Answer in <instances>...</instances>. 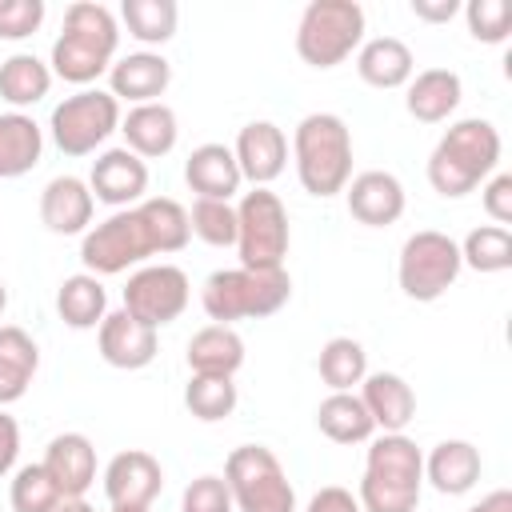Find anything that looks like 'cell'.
<instances>
[{"label": "cell", "instance_id": "cell-1", "mask_svg": "<svg viewBox=\"0 0 512 512\" xmlns=\"http://www.w3.org/2000/svg\"><path fill=\"white\" fill-rule=\"evenodd\" d=\"M120 48V20L112 16V8L96 4V0H76L64 8V28L52 40V76L88 88L92 80H100Z\"/></svg>", "mask_w": 512, "mask_h": 512}, {"label": "cell", "instance_id": "cell-2", "mask_svg": "<svg viewBox=\"0 0 512 512\" xmlns=\"http://www.w3.org/2000/svg\"><path fill=\"white\" fill-rule=\"evenodd\" d=\"M424 488V452L404 432H380L368 444L364 476H360V508L364 512H416Z\"/></svg>", "mask_w": 512, "mask_h": 512}, {"label": "cell", "instance_id": "cell-3", "mask_svg": "<svg viewBox=\"0 0 512 512\" xmlns=\"http://www.w3.org/2000/svg\"><path fill=\"white\" fill-rule=\"evenodd\" d=\"M500 164V132L492 120H480V116H468V120H456L432 148L428 156V184L456 200V196H468L472 188H480Z\"/></svg>", "mask_w": 512, "mask_h": 512}, {"label": "cell", "instance_id": "cell-4", "mask_svg": "<svg viewBox=\"0 0 512 512\" xmlns=\"http://www.w3.org/2000/svg\"><path fill=\"white\" fill-rule=\"evenodd\" d=\"M292 160L300 188L312 196H336L352 180V132L336 112H308L292 132Z\"/></svg>", "mask_w": 512, "mask_h": 512}, {"label": "cell", "instance_id": "cell-5", "mask_svg": "<svg viewBox=\"0 0 512 512\" xmlns=\"http://www.w3.org/2000/svg\"><path fill=\"white\" fill-rule=\"evenodd\" d=\"M292 276L284 268H220L204 280L200 304L212 324H236V320H260L288 304Z\"/></svg>", "mask_w": 512, "mask_h": 512}, {"label": "cell", "instance_id": "cell-6", "mask_svg": "<svg viewBox=\"0 0 512 512\" xmlns=\"http://www.w3.org/2000/svg\"><path fill=\"white\" fill-rule=\"evenodd\" d=\"M224 484L236 512H296V488L264 444H240L224 460Z\"/></svg>", "mask_w": 512, "mask_h": 512}, {"label": "cell", "instance_id": "cell-7", "mask_svg": "<svg viewBox=\"0 0 512 512\" xmlns=\"http://www.w3.org/2000/svg\"><path fill=\"white\" fill-rule=\"evenodd\" d=\"M364 44V8L356 0H312L296 24V52L312 68H336Z\"/></svg>", "mask_w": 512, "mask_h": 512}, {"label": "cell", "instance_id": "cell-8", "mask_svg": "<svg viewBox=\"0 0 512 512\" xmlns=\"http://www.w3.org/2000/svg\"><path fill=\"white\" fill-rule=\"evenodd\" d=\"M292 244L288 208L272 188L240 192L236 204V256L240 268H284Z\"/></svg>", "mask_w": 512, "mask_h": 512}, {"label": "cell", "instance_id": "cell-9", "mask_svg": "<svg viewBox=\"0 0 512 512\" xmlns=\"http://www.w3.org/2000/svg\"><path fill=\"white\" fill-rule=\"evenodd\" d=\"M148 256H156V240L140 204L112 212L108 220L88 228L80 240V260H84V272L92 276H120L132 264H144Z\"/></svg>", "mask_w": 512, "mask_h": 512}, {"label": "cell", "instance_id": "cell-10", "mask_svg": "<svg viewBox=\"0 0 512 512\" xmlns=\"http://www.w3.org/2000/svg\"><path fill=\"white\" fill-rule=\"evenodd\" d=\"M464 260H460V244L448 236V232H436V228H420L404 240L400 248V264H396V280H400V292L408 300H420V304H432L440 300L456 276H460Z\"/></svg>", "mask_w": 512, "mask_h": 512}, {"label": "cell", "instance_id": "cell-11", "mask_svg": "<svg viewBox=\"0 0 512 512\" xmlns=\"http://www.w3.org/2000/svg\"><path fill=\"white\" fill-rule=\"evenodd\" d=\"M48 132L64 156H88L112 132H120V100L104 88H80L52 108Z\"/></svg>", "mask_w": 512, "mask_h": 512}, {"label": "cell", "instance_id": "cell-12", "mask_svg": "<svg viewBox=\"0 0 512 512\" xmlns=\"http://www.w3.org/2000/svg\"><path fill=\"white\" fill-rule=\"evenodd\" d=\"M188 296H192V284H188L184 268L144 264L124 284V312L148 328H164V324L180 320V312L188 308Z\"/></svg>", "mask_w": 512, "mask_h": 512}, {"label": "cell", "instance_id": "cell-13", "mask_svg": "<svg viewBox=\"0 0 512 512\" xmlns=\"http://www.w3.org/2000/svg\"><path fill=\"white\" fill-rule=\"evenodd\" d=\"M88 188H92V200L108 204V208H136L148 192V164L128 152V148H108L92 160V172H88Z\"/></svg>", "mask_w": 512, "mask_h": 512}, {"label": "cell", "instance_id": "cell-14", "mask_svg": "<svg viewBox=\"0 0 512 512\" xmlns=\"http://www.w3.org/2000/svg\"><path fill=\"white\" fill-rule=\"evenodd\" d=\"M164 492V468L152 452L128 448L116 452L104 468V496L108 504H132V508H152V500Z\"/></svg>", "mask_w": 512, "mask_h": 512}, {"label": "cell", "instance_id": "cell-15", "mask_svg": "<svg viewBox=\"0 0 512 512\" xmlns=\"http://www.w3.org/2000/svg\"><path fill=\"white\" fill-rule=\"evenodd\" d=\"M232 156L240 164V176L252 188H268L288 164V136L272 120H252V124L240 128V136L232 144Z\"/></svg>", "mask_w": 512, "mask_h": 512}, {"label": "cell", "instance_id": "cell-16", "mask_svg": "<svg viewBox=\"0 0 512 512\" xmlns=\"http://www.w3.org/2000/svg\"><path fill=\"white\" fill-rule=\"evenodd\" d=\"M96 344H100V356L104 364L112 368H124V372H136V368H148L160 352V336L156 328L140 324L136 316H128L124 308L108 312L96 328Z\"/></svg>", "mask_w": 512, "mask_h": 512}, {"label": "cell", "instance_id": "cell-17", "mask_svg": "<svg viewBox=\"0 0 512 512\" xmlns=\"http://www.w3.org/2000/svg\"><path fill=\"white\" fill-rule=\"evenodd\" d=\"M344 196H348L352 220H360L368 228H388V224H396L404 216V184L392 172L368 168V172L348 180Z\"/></svg>", "mask_w": 512, "mask_h": 512}, {"label": "cell", "instance_id": "cell-18", "mask_svg": "<svg viewBox=\"0 0 512 512\" xmlns=\"http://www.w3.org/2000/svg\"><path fill=\"white\" fill-rule=\"evenodd\" d=\"M40 464L48 468V476L56 480L64 500H76V496H84L96 484V448H92V440L84 432L52 436Z\"/></svg>", "mask_w": 512, "mask_h": 512}, {"label": "cell", "instance_id": "cell-19", "mask_svg": "<svg viewBox=\"0 0 512 512\" xmlns=\"http://www.w3.org/2000/svg\"><path fill=\"white\" fill-rule=\"evenodd\" d=\"M172 64L160 52H128L108 68V92L128 104H152L168 92Z\"/></svg>", "mask_w": 512, "mask_h": 512}, {"label": "cell", "instance_id": "cell-20", "mask_svg": "<svg viewBox=\"0 0 512 512\" xmlns=\"http://www.w3.org/2000/svg\"><path fill=\"white\" fill-rule=\"evenodd\" d=\"M120 132L128 152H136L140 160H160L176 148L180 120L164 100H152V104H132L128 116H120Z\"/></svg>", "mask_w": 512, "mask_h": 512}, {"label": "cell", "instance_id": "cell-21", "mask_svg": "<svg viewBox=\"0 0 512 512\" xmlns=\"http://www.w3.org/2000/svg\"><path fill=\"white\" fill-rule=\"evenodd\" d=\"M92 212H96V200H92L88 180H80V176H52L40 192V220L56 236L88 232Z\"/></svg>", "mask_w": 512, "mask_h": 512}, {"label": "cell", "instance_id": "cell-22", "mask_svg": "<svg viewBox=\"0 0 512 512\" xmlns=\"http://www.w3.org/2000/svg\"><path fill=\"white\" fill-rule=\"evenodd\" d=\"M184 180H188V188H192L200 200H232V196L240 192V184H244L232 148H228V144H216V140L188 152V160H184Z\"/></svg>", "mask_w": 512, "mask_h": 512}, {"label": "cell", "instance_id": "cell-23", "mask_svg": "<svg viewBox=\"0 0 512 512\" xmlns=\"http://www.w3.org/2000/svg\"><path fill=\"white\" fill-rule=\"evenodd\" d=\"M356 396H360V404L368 408V416L380 432H404L408 420L416 416V392L396 372H368L360 380Z\"/></svg>", "mask_w": 512, "mask_h": 512}, {"label": "cell", "instance_id": "cell-24", "mask_svg": "<svg viewBox=\"0 0 512 512\" xmlns=\"http://www.w3.org/2000/svg\"><path fill=\"white\" fill-rule=\"evenodd\" d=\"M480 448L472 440H440L428 456H424V480L440 492V496H464L476 488L480 480Z\"/></svg>", "mask_w": 512, "mask_h": 512}, {"label": "cell", "instance_id": "cell-25", "mask_svg": "<svg viewBox=\"0 0 512 512\" xmlns=\"http://www.w3.org/2000/svg\"><path fill=\"white\" fill-rule=\"evenodd\" d=\"M356 72L372 88H404L416 76V56L400 36H372L356 48Z\"/></svg>", "mask_w": 512, "mask_h": 512}, {"label": "cell", "instance_id": "cell-26", "mask_svg": "<svg viewBox=\"0 0 512 512\" xmlns=\"http://www.w3.org/2000/svg\"><path fill=\"white\" fill-rule=\"evenodd\" d=\"M460 96H464V84H460V76L452 68H424V72H416L408 80L404 108L420 124H440L460 108Z\"/></svg>", "mask_w": 512, "mask_h": 512}, {"label": "cell", "instance_id": "cell-27", "mask_svg": "<svg viewBox=\"0 0 512 512\" xmlns=\"http://www.w3.org/2000/svg\"><path fill=\"white\" fill-rule=\"evenodd\" d=\"M188 368L192 376H236L244 364V340L228 324H208L188 340Z\"/></svg>", "mask_w": 512, "mask_h": 512}, {"label": "cell", "instance_id": "cell-28", "mask_svg": "<svg viewBox=\"0 0 512 512\" xmlns=\"http://www.w3.org/2000/svg\"><path fill=\"white\" fill-rule=\"evenodd\" d=\"M44 156V128L28 112H0V180L32 172Z\"/></svg>", "mask_w": 512, "mask_h": 512}, {"label": "cell", "instance_id": "cell-29", "mask_svg": "<svg viewBox=\"0 0 512 512\" xmlns=\"http://www.w3.org/2000/svg\"><path fill=\"white\" fill-rule=\"evenodd\" d=\"M36 368H40L36 340L16 324H0V408L16 404L28 392Z\"/></svg>", "mask_w": 512, "mask_h": 512}, {"label": "cell", "instance_id": "cell-30", "mask_svg": "<svg viewBox=\"0 0 512 512\" xmlns=\"http://www.w3.org/2000/svg\"><path fill=\"white\" fill-rule=\"evenodd\" d=\"M56 312L68 328L76 332H88V328H100V320L108 316V292H104V280L92 276V272H76L60 284L56 292Z\"/></svg>", "mask_w": 512, "mask_h": 512}, {"label": "cell", "instance_id": "cell-31", "mask_svg": "<svg viewBox=\"0 0 512 512\" xmlns=\"http://www.w3.org/2000/svg\"><path fill=\"white\" fill-rule=\"evenodd\" d=\"M316 428L328 440H336V444H364L376 432V424H372V416H368V408L360 404L356 392H332V396H324L320 408H316Z\"/></svg>", "mask_w": 512, "mask_h": 512}, {"label": "cell", "instance_id": "cell-32", "mask_svg": "<svg viewBox=\"0 0 512 512\" xmlns=\"http://www.w3.org/2000/svg\"><path fill=\"white\" fill-rule=\"evenodd\" d=\"M52 88V68L32 52H12L0 64V96L20 112L36 100H44Z\"/></svg>", "mask_w": 512, "mask_h": 512}, {"label": "cell", "instance_id": "cell-33", "mask_svg": "<svg viewBox=\"0 0 512 512\" xmlns=\"http://www.w3.org/2000/svg\"><path fill=\"white\" fill-rule=\"evenodd\" d=\"M320 380L332 388V392H352L364 376H368V352L360 340L352 336H332L324 348H320Z\"/></svg>", "mask_w": 512, "mask_h": 512}, {"label": "cell", "instance_id": "cell-34", "mask_svg": "<svg viewBox=\"0 0 512 512\" xmlns=\"http://www.w3.org/2000/svg\"><path fill=\"white\" fill-rule=\"evenodd\" d=\"M120 20H124L132 40H140V44H168L176 36L180 8H176V0H124L120 4Z\"/></svg>", "mask_w": 512, "mask_h": 512}, {"label": "cell", "instance_id": "cell-35", "mask_svg": "<svg viewBox=\"0 0 512 512\" xmlns=\"http://www.w3.org/2000/svg\"><path fill=\"white\" fill-rule=\"evenodd\" d=\"M460 260L472 268V272H508L512 268V232L500 228V224H480L464 236L460 244Z\"/></svg>", "mask_w": 512, "mask_h": 512}, {"label": "cell", "instance_id": "cell-36", "mask_svg": "<svg viewBox=\"0 0 512 512\" xmlns=\"http://www.w3.org/2000/svg\"><path fill=\"white\" fill-rule=\"evenodd\" d=\"M140 212L152 228V240H156V252H180L188 240H192V228H188V208L172 196H148L140 200Z\"/></svg>", "mask_w": 512, "mask_h": 512}, {"label": "cell", "instance_id": "cell-37", "mask_svg": "<svg viewBox=\"0 0 512 512\" xmlns=\"http://www.w3.org/2000/svg\"><path fill=\"white\" fill-rule=\"evenodd\" d=\"M236 400H240V392H236L232 376H192L184 384V408L196 420H204V424L232 416L236 412Z\"/></svg>", "mask_w": 512, "mask_h": 512}, {"label": "cell", "instance_id": "cell-38", "mask_svg": "<svg viewBox=\"0 0 512 512\" xmlns=\"http://www.w3.org/2000/svg\"><path fill=\"white\" fill-rule=\"evenodd\" d=\"M8 500H12V512H56L64 504V496H60V488L48 476L44 464L16 468L12 488H8Z\"/></svg>", "mask_w": 512, "mask_h": 512}, {"label": "cell", "instance_id": "cell-39", "mask_svg": "<svg viewBox=\"0 0 512 512\" xmlns=\"http://www.w3.org/2000/svg\"><path fill=\"white\" fill-rule=\"evenodd\" d=\"M192 236H200L212 248H236V204L232 200H200L188 212Z\"/></svg>", "mask_w": 512, "mask_h": 512}, {"label": "cell", "instance_id": "cell-40", "mask_svg": "<svg viewBox=\"0 0 512 512\" xmlns=\"http://www.w3.org/2000/svg\"><path fill=\"white\" fill-rule=\"evenodd\" d=\"M464 20L472 40L480 44H504L512 32V4L508 0H468L464 4Z\"/></svg>", "mask_w": 512, "mask_h": 512}, {"label": "cell", "instance_id": "cell-41", "mask_svg": "<svg viewBox=\"0 0 512 512\" xmlns=\"http://www.w3.org/2000/svg\"><path fill=\"white\" fill-rule=\"evenodd\" d=\"M180 512H236L224 476H216V472L196 476V480L184 488V496H180Z\"/></svg>", "mask_w": 512, "mask_h": 512}, {"label": "cell", "instance_id": "cell-42", "mask_svg": "<svg viewBox=\"0 0 512 512\" xmlns=\"http://www.w3.org/2000/svg\"><path fill=\"white\" fill-rule=\"evenodd\" d=\"M44 24V0H0V40H28Z\"/></svg>", "mask_w": 512, "mask_h": 512}, {"label": "cell", "instance_id": "cell-43", "mask_svg": "<svg viewBox=\"0 0 512 512\" xmlns=\"http://www.w3.org/2000/svg\"><path fill=\"white\" fill-rule=\"evenodd\" d=\"M480 204H484V212L504 228V224H512V176L508 172H492L488 180H484V188H480Z\"/></svg>", "mask_w": 512, "mask_h": 512}, {"label": "cell", "instance_id": "cell-44", "mask_svg": "<svg viewBox=\"0 0 512 512\" xmlns=\"http://www.w3.org/2000/svg\"><path fill=\"white\" fill-rule=\"evenodd\" d=\"M304 512H364V508H360V500H356L348 488H340V484H324V488L308 500Z\"/></svg>", "mask_w": 512, "mask_h": 512}, {"label": "cell", "instance_id": "cell-45", "mask_svg": "<svg viewBox=\"0 0 512 512\" xmlns=\"http://www.w3.org/2000/svg\"><path fill=\"white\" fill-rule=\"evenodd\" d=\"M16 456H20V424L0 408V476L16 468Z\"/></svg>", "mask_w": 512, "mask_h": 512}, {"label": "cell", "instance_id": "cell-46", "mask_svg": "<svg viewBox=\"0 0 512 512\" xmlns=\"http://www.w3.org/2000/svg\"><path fill=\"white\" fill-rule=\"evenodd\" d=\"M456 12H460L456 0H412V16L428 20V24H448Z\"/></svg>", "mask_w": 512, "mask_h": 512}, {"label": "cell", "instance_id": "cell-47", "mask_svg": "<svg viewBox=\"0 0 512 512\" xmlns=\"http://www.w3.org/2000/svg\"><path fill=\"white\" fill-rule=\"evenodd\" d=\"M468 512H512V492H508V488H496V492L480 496Z\"/></svg>", "mask_w": 512, "mask_h": 512}, {"label": "cell", "instance_id": "cell-48", "mask_svg": "<svg viewBox=\"0 0 512 512\" xmlns=\"http://www.w3.org/2000/svg\"><path fill=\"white\" fill-rule=\"evenodd\" d=\"M56 512H96V508H92V504H88L84 496H76V500H64V504H60Z\"/></svg>", "mask_w": 512, "mask_h": 512}, {"label": "cell", "instance_id": "cell-49", "mask_svg": "<svg viewBox=\"0 0 512 512\" xmlns=\"http://www.w3.org/2000/svg\"><path fill=\"white\" fill-rule=\"evenodd\" d=\"M108 512H152V508H132V504H112Z\"/></svg>", "mask_w": 512, "mask_h": 512}, {"label": "cell", "instance_id": "cell-50", "mask_svg": "<svg viewBox=\"0 0 512 512\" xmlns=\"http://www.w3.org/2000/svg\"><path fill=\"white\" fill-rule=\"evenodd\" d=\"M4 308H8V284L0 280V316H4Z\"/></svg>", "mask_w": 512, "mask_h": 512}]
</instances>
